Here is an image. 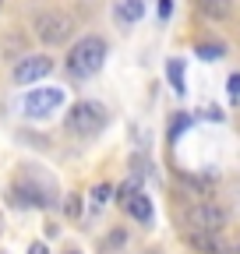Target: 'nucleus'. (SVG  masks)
<instances>
[{
  "label": "nucleus",
  "mask_w": 240,
  "mask_h": 254,
  "mask_svg": "<svg viewBox=\"0 0 240 254\" xmlns=\"http://www.w3.org/2000/svg\"><path fill=\"white\" fill-rule=\"evenodd\" d=\"M106 64V39L103 36H85L67 50V74L71 78H92Z\"/></svg>",
  "instance_id": "1"
},
{
  "label": "nucleus",
  "mask_w": 240,
  "mask_h": 254,
  "mask_svg": "<svg viewBox=\"0 0 240 254\" xmlns=\"http://www.w3.org/2000/svg\"><path fill=\"white\" fill-rule=\"evenodd\" d=\"M106 106L103 103H96V99H78L71 110H67V117H64V127L74 134V138H96L103 127H106Z\"/></svg>",
  "instance_id": "2"
},
{
  "label": "nucleus",
  "mask_w": 240,
  "mask_h": 254,
  "mask_svg": "<svg viewBox=\"0 0 240 254\" xmlns=\"http://www.w3.org/2000/svg\"><path fill=\"white\" fill-rule=\"evenodd\" d=\"M32 32L46 46H64L71 39V32H74V18L64 14V11H39L32 18Z\"/></svg>",
  "instance_id": "3"
},
{
  "label": "nucleus",
  "mask_w": 240,
  "mask_h": 254,
  "mask_svg": "<svg viewBox=\"0 0 240 254\" xmlns=\"http://www.w3.org/2000/svg\"><path fill=\"white\" fill-rule=\"evenodd\" d=\"M187 230H205V233H223V226L230 222V212L216 201H198L187 208Z\"/></svg>",
  "instance_id": "4"
},
{
  "label": "nucleus",
  "mask_w": 240,
  "mask_h": 254,
  "mask_svg": "<svg viewBox=\"0 0 240 254\" xmlns=\"http://www.w3.org/2000/svg\"><path fill=\"white\" fill-rule=\"evenodd\" d=\"M50 71H53V60L46 53H25V57H18V64L11 67V81L14 85H36Z\"/></svg>",
  "instance_id": "5"
},
{
  "label": "nucleus",
  "mask_w": 240,
  "mask_h": 254,
  "mask_svg": "<svg viewBox=\"0 0 240 254\" xmlns=\"http://www.w3.org/2000/svg\"><path fill=\"white\" fill-rule=\"evenodd\" d=\"M60 106H64V92H60V88H39V92H28L25 95V117H50L53 110H60Z\"/></svg>",
  "instance_id": "6"
},
{
  "label": "nucleus",
  "mask_w": 240,
  "mask_h": 254,
  "mask_svg": "<svg viewBox=\"0 0 240 254\" xmlns=\"http://www.w3.org/2000/svg\"><path fill=\"white\" fill-rule=\"evenodd\" d=\"M184 240H187V247H191V251H198V254H219V251H226V244H223V237H219V233L187 230V233H184Z\"/></svg>",
  "instance_id": "7"
},
{
  "label": "nucleus",
  "mask_w": 240,
  "mask_h": 254,
  "mask_svg": "<svg viewBox=\"0 0 240 254\" xmlns=\"http://www.w3.org/2000/svg\"><path fill=\"white\" fill-rule=\"evenodd\" d=\"M124 212L131 215V219H138V222H145V226H152V219H156V212H152V198L148 194H131L127 201H124Z\"/></svg>",
  "instance_id": "8"
},
{
  "label": "nucleus",
  "mask_w": 240,
  "mask_h": 254,
  "mask_svg": "<svg viewBox=\"0 0 240 254\" xmlns=\"http://www.w3.org/2000/svg\"><path fill=\"white\" fill-rule=\"evenodd\" d=\"M233 7H237V0H201L198 11L208 18V21H226L233 18Z\"/></svg>",
  "instance_id": "9"
},
{
  "label": "nucleus",
  "mask_w": 240,
  "mask_h": 254,
  "mask_svg": "<svg viewBox=\"0 0 240 254\" xmlns=\"http://www.w3.org/2000/svg\"><path fill=\"white\" fill-rule=\"evenodd\" d=\"M113 18L120 25H138L145 18V0H120L117 11H113Z\"/></svg>",
  "instance_id": "10"
},
{
  "label": "nucleus",
  "mask_w": 240,
  "mask_h": 254,
  "mask_svg": "<svg viewBox=\"0 0 240 254\" xmlns=\"http://www.w3.org/2000/svg\"><path fill=\"white\" fill-rule=\"evenodd\" d=\"M110 194H113V187H110V184H96V187H92V194H88V208H92V215H99V212L106 208Z\"/></svg>",
  "instance_id": "11"
},
{
  "label": "nucleus",
  "mask_w": 240,
  "mask_h": 254,
  "mask_svg": "<svg viewBox=\"0 0 240 254\" xmlns=\"http://www.w3.org/2000/svg\"><path fill=\"white\" fill-rule=\"evenodd\" d=\"M166 78H170V85H173L177 95H184V67H180V60H170L166 64Z\"/></svg>",
  "instance_id": "12"
},
{
  "label": "nucleus",
  "mask_w": 240,
  "mask_h": 254,
  "mask_svg": "<svg viewBox=\"0 0 240 254\" xmlns=\"http://www.w3.org/2000/svg\"><path fill=\"white\" fill-rule=\"evenodd\" d=\"M194 53H198L201 60H219V57L226 53V46H223V43H198Z\"/></svg>",
  "instance_id": "13"
},
{
  "label": "nucleus",
  "mask_w": 240,
  "mask_h": 254,
  "mask_svg": "<svg viewBox=\"0 0 240 254\" xmlns=\"http://www.w3.org/2000/svg\"><path fill=\"white\" fill-rule=\"evenodd\" d=\"M187 127H191V117H187V113L173 117V120H170V134H166V138H170V141H177V134H184Z\"/></svg>",
  "instance_id": "14"
},
{
  "label": "nucleus",
  "mask_w": 240,
  "mask_h": 254,
  "mask_svg": "<svg viewBox=\"0 0 240 254\" xmlns=\"http://www.w3.org/2000/svg\"><path fill=\"white\" fill-rule=\"evenodd\" d=\"M226 92H230V99H233V103H240V74H230Z\"/></svg>",
  "instance_id": "15"
},
{
  "label": "nucleus",
  "mask_w": 240,
  "mask_h": 254,
  "mask_svg": "<svg viewBox=\"0 0 240 254\" xmlns=\"http://www.w3.org/2000/svg\"><path fill=\"white\" fill-rule=\"evenodd\" d=\"M78 208H81L78 194H67V201H64V212H67V215H78Z\"/></svg>",
  "instance_id": "16"
},
{
  "label": "nucleus",
  "mask_w": 240,
  "mask_h": 254,
  "mask_svg": "<svg viewBox=\"0 0 240 254\" xmlns=\"http://www.w3.org/2000/svg\"><path fill=\"white\" fill-rule=\"evenodd\" d=\"M110 247H120V244H127V233L124 230H117V233H110V240H106Z\"/></svg>",
  "instance_id": "17"
},
{
  "label": "nucleus",
  "mask_w": 240,
  "mask_h": 254,
  "mask_svg": "<svg viewBox=\"0 0 240 254\" xmlns=\"http://www.w3.org/2000/svg\"><path fill=\"white\" fill-rule=\"evenodd\" d=\"M170 14H173V0H159V18L166 21Z\"/></svg>",
  "instance_id": "18"
},
{
  "label": "nucleus",
  "mask_w": 240,
  "mask_h": 254,
  "mask_svg": "<svg viewBox=\"0 0 240 254\" xmlns=\"http://www.w3.org/2000/svg\"><path fill=\"white\" fill-rule=\"evenodd\" d=\"M28 254H50V251H46V244H32V247H28Z\"/></svg>",
  "instance_id": "19"
},
{
  "label": "nucleus",
  "mask_w": 240,
  "mask_h": 254,
  "mask_svg": "<svg viewBox=\"0 0 240 254\" xmlns=\"http://www.w3.org/2000/svg\"><path fill=\"white\" fill-rule=\"evenodd\" d=\"M223 254H240V247H226V251H223Z\"/></svg>",
  "instance_id": "20"
},
{
  "label": "nucleus",
  "mask_w": 240,
  "mask_h": 254,
  "mask_svg": "<svg viewBox=\"0 0 240 254\" xmlns=\"http://www.w3.org/2000/svg\"><path fill=\"white\" fill-rule=\"evenodd\" d=\"M0 11H4V0H0Z\"/></svg>",
  "instance_id": "21"
},
{
  "label": "nucleus",
  "mask_w": 240,
  "mask_h": 254,
  "mask_svg": "<svg viewBox=\"0 0 240 254\" xmlns=\"http://www.w3.org/2000/svg\"><path fill=\"white\" fill-rule=\"evenodd\" d=\"M194 4H201V0H194Z\"/></svg>",
  "instance_id": "22"
},
{
  "label": "nucleus",
  "mask_w": 240,
  "mask_h": 254,
  "mask_svg": "<svg viewBox=\"0 0 240 254\" xmlns=\"http://www.w3.org/2000/svg\"><path fill=\"white\" fill-rule=\"evenodd\" d=\"M71 254H78V251H71Z\"/></svg>",
  "instance_id": "23"
}]
</instances>
